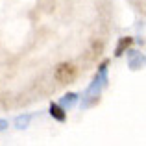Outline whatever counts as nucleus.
<instances>
[{
  "label": "nucleus",
  "instance_id": "f257e3e1",
  "mask_svg": "<svg viewBox=\"0 0 146 146\" xmlns=\"http://www.w3.org/2000/svg\"><path fill=\"white\" fill-rule=\"evenodd\" d=\"M57 82H63V83H70L72 80L76 78V67L72 63H61L56 67V72H54Z\"/></svg>",
  "mask_w": 146,
  "mask_h": 146
},
{
  "label": "nucleus",
  "instance_id": "f03ea898",
  "mask_svg": "<svg viewBox=\"0 0 146 146\" xmlns=\"http://www.w3.org/2000/svg\"><path fill=\"white\" fill-rule=\"evenodd\" d=\"M50 115H52L56 120H59V122H63V120H65V117H67V115H65V111L61 109L57 104H52V106H50Z\"/></svg>",
  "mask_w": 146,
  "mask_h": 146
},
{
  "label": "nucleus",
  "instance_id": "7ed1b4c3",
  "mask_svg": "<svg viewBox=\"0 0 146 146\" xmlns=\"http://www.w3.org/2000/svg\"><path fill=\"white\" fill-rule=\"evenodd\" d=\"M129 44H131V39H129V37H126V39H122L120 41V44H118V48H117V56H122V52H124V48H128Z\"/></svg>",
  "mask_w": 146,
  "mask_h": 146
}]
</instances>
